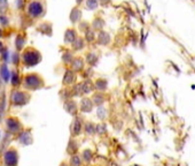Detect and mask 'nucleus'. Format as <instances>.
I'll use <instances>...</instances> for the list:
<instances>
[{
    "instance_id": "obj_9",
    "label": "nucleus",
    "mask_w": 195,
    "mask_h": 166,
    "mask_svg": "<svg viewBox=\"0 0 195 166\" xmlns=\"http://www.w3.org/2000/svg\"><path fill=\"white\" fill-rule=\"evenodd\" d=\"M84 39L86 42H88V43L94 42V39H95V32H94L93 29H88L87 31H85V38Z\"/></svg>"
},
{
    "instance_id": "obj_13",
    "label": "nucleus",
    "mask_w": 195,
    "mask_h": 166,
    "mask_svg": "<svg viewBox=\"0 0 195 166\" xmlns=\"http://www.w3.org/2000/svg\"><path fill=\"white\" fill-rule=\"evenodd\" d=\"M8 8V1L7 0H0V13L4 14L7 12Z\"/></svg>"
},
{
    "instance_id": "obj_17",
    "label": "nucleus",
    "mask_w": 195,
    "mask_h": 166,
    "mask_svg": "<svg viewBox=\"0 0 195 166\" xmlns=\"http://www.w3.org/2000/svg\"><path fill=\"white\" fill-rule=\"evenodd\" d=\"M0 23H1V26H4V27H6V26H8V23H9V20L6 17L5 15H0Z\"/></svg>"
},
{
    "instance_id": "obj_2",
    "label": "nucleus",
    "mask_w": 195,
    "mask_h": 166,
    "mask_svg": "<svg viewBox=\"0 0 195 166\" xmlns=\"http://www.w3.org/2000/svg\"><path fill=\"white\" fill-rule=\"evenodd\" d=\"M40 53L32 47L26 49L23 53V62L25 64V66H34L40 61Z\"/></svg>"
},
{
    "instance_id": "obj_23",
    "label": "nucleus",
    "mask_w": 195,
    "mask_h": 166,
    "mask_svg": "<svg viewBox=\"0 0 195 166\" xmlns=\"http://www.w3.org/2000/svg\"><path fill=\"white\" fill-rule=\"evenodd\" d=\"M2 36V31H1V29H0V37Z\"/></svg>"
},
{
    "instance_id": "obj_4",
    "label": "nucleus",
    "mask_w": 195,
    "mask_h": 166,
    "mask_svg": "<svg viewBox=\"0 0 195 166\" xmlns=\"http://www.w3.org/2000/svg\"><path fill=\"white\" fill-rule=\"evenodd\" d=\"M98 43L100 45H108L110 43V36L106 31H100L98 35Z\"/></svg>"
},
{
    "instance_id": "obj_12",
    "label": "nucleus",
    "mask_w": 195,
    "mask_h": 166,
    "mask_svg": "<svg viewBox=\"0 0 195 166\" xmlns=\"http://www.w3.org/2000/svg\"><path fill=\"white\" fill-rule=\"evenodd\" d=\"M72 65H74V68L75 69H82L83 66H84V62L80 58H76L75 60H72Z\"/></svg>"
},
{
    "instance_id": "obj_7",
    "label": "nucleus",
    "mask_w": 195,
    "mask_h": 166,
    "mask_svg": "<svg viewBox=\"0 0 195 166\" xmlns=\"http://www.w3.org/2000/svg\"><path fill=\"white\" fill-rule=\"evenodd\" d=\"M84 47V38L82 37H77L75 41L72 42V49L76 50V51H79Z\"/></svg>"
},
{
    "instance_id": "obj_18",
    "label": "nucleus",
    "mask_w": 195,
    "mask_h": 166,
    "mask_svg": "<svg viewBox=\"0 0 195 166\" xmlns=\"http://www.w3.org/2000/svg\"><path fill=\"white\" fill-rule=\"evenodd\" d=\"M71 59H72V56H71V53L70 52H66L63 54V60L64 61H67L68 62V61H70Z\"/></svg>"
},
{
    "instance_id": "obj_15",
    "label": "nucleus",
    "mask_w": 195,
    "mask_h": 166,
    "mask_svg": "<svg viewBox=\"0 0 195 166\" xmlns=\"http://www.w3.org/2000/svg\"><path fill=\"white\" fill-rule=\"evenodd\" d=\"M87 61L90 62V65H94L98 61V57L94 53H88L87 54Z\"/></svg>"
},
{
    "instance_id": "obj_14",
    "label": "nucleus",
    "mask_w": 195,
    "mask_h": 166,
    "mask_svg": "<svg viewBox=\"0 0 195 166\" xmlns=\"http://www.w3.org/2000/svg\"><path fill=\"white\" fill-rule=\"evenodd\" d=\"M0 72H1V76L7 81L8 77H9V72H8V69H7V66H6V65H2V66H1V69H0Z\"/></svg>"
},
{
    "instance_id": "obj_20",
    "label": "nucleus",
    "mask_w": 195,
    "mask_h": 166,
    "mask_svg": "<svg viewBox=\"0 0 195 166\" xmlns=\"http://www.w3.org/2000/svg\"><path fill=\"white\" fill-rule=\"evenodd\" d=\"M23 7V0H17V8Z\"/></svg>"
},
{
    "instance_id": "obj_3",
    "label": "nucleus",
    "mask_w": 195,
    "mask_h": 166,
    "mask_svg": "<svg viewBox=\"0 0 195 166\" xmlns=\"http://www.w3.org/2000/svg\"><path fill=\"white\" fill-rule=\"evenodd\" d=\"M77 37L78 36H77V32H76L75 29H67L66 32H64V43L72 44V42L75 41Z\"/></svg>"
},
{
    "instance_id": "obj_1",
    "label": "nucleus",
    "mask_w": 195,
    "mask_h": 166,
    "mask_svg": "<svg viewBox=\"0 0 195 166\" xmlns=\"http://www.w3.org/2000/svg\"><path fill=\"white\" fill-rule=\"evenodd\" d=\"M45 13V6L40 0H31L28 5V14L32 19L41 17Z\"/></svg>"
},
{
    "instance_id": "obj_16",
    "label": "nucleus",
    "mask_w": 195,
    "mask_h": 166,
    "mask_svg": "<svg viewBox=\"0 0 195 166\" xmlns=\"http://www.w3.org/2000/svg\"><path fill=\"white\" fill-rule=\"evenodd\" d=\"M88 29H91L88 23L87 22H80V24H79V30L80 31H87Z\"/></svg>"
},
{
    "instance_id": "obj_21",
    "label": "nucleus",
    "mask_w": 195,
    "mask_h": 166,
    "mask_svg": "<svg viewBox=\"0 0 195 166\" xmlns=\"http://www.w3.org/2000/svg\"><path fill=\"white\" fill-rule=\"evenodd\" d=\"M2 49H4V44H2V43H1V42H0V52H1V51H2Z\"/></svg>"
},
{
    "instance_id": "obj_8",
    "label": "nucleus",
    "mask_w": 195,
    "mask_h": 166,
    "mask_svg": "<svg viewBox=\"0 0 195 166\" xmlns=\"http://www.w3.org/2000/svg\"><path fill=\"white\" fill-rule=\"evenodd\" d=\"M105 27V21L100 17H97V19H94L93 23H92V28H93V30H101L102 28Z\"/></svg>"
},
{
    "instance_id": "obj_5",
    "label": "nucleus",
    "mask_w": 195,
    "mask_h": 166,
    "mask_svg": "<svg viewBox=\"0 0 195 166\" xmlns=\"http://www.w3.org/2000/svg\"><path fill=\"white\" fill-rule=\"evenodd\" d=\"M80 19H82V11L78 7L72 8L71 13H70V21H71V23L75 24V23L79 22Z\"/></svg>"
},
{
    "instance_id": "obj_6",
    "label": "nucleus",
    "mask_w": 195,
    "mask_h": 166,
    "mask_svg": "<svg viewBox=\"0 0 195 166\" xmlns=\"http://www.w3.org/2000/svg\"><path fill=\"white\" fill-rule=\"evenodd\" d=\"M38 31H40L41 34L44 35H48V36H51L52 35V26H51V23H43V24H40V26L38 27Z\"/></svg>"
},
{
    "instance_id": "obj_19",
    "label": "nucleus",
    "mask_w": 195,
    "mask_h": 166,
    "mask_svg": "<svg viewBox=\"0 0 195 166\" xmlns=\"http://www.w3.org/2000/svg\"><path fill=\"white\" fill-rule=\"evenodd\" d=\"M109 1H110V0H100V4H101L102 6H106L107 4H109Z\"/></svg>"
},
{
    "instance_id": "obj_11",
    "label": "nucleus",
    "mask_w": 195,
    "mask_h": 166,
    "mask_svg": "<svg viewBox=\"0 0 195 166\" xmlns=\"http://www.w3.org/2000/svg\"><path fill=\"white\" fill-rule=\"evenodd\" d=\"M24 44H25V39H24V37H23V36H17L16 42H15V45H16V47H17V50H22Z\"/></svg>"
},
{
    "instance_id": "obj_10",
    "label": "nucleus",
    "mask_w": 195,
    "mask_h": 166,
    "mask_svg": "<svg viewBox=\"0 0 195 166\" xmlns=\"http://www.w3.org/2000/svg\"><path fill=\"white\" fill-rule=\"evenodd\" d=\"M98 5H99L98 0H86V7H87V9H90V11L97 9Z\"/></svg>"
},
{
    "instance_id": "obj_22",
    "label": "nucleus",
    "mask_w": 195,
    "mask_h": 166,
    "mask_svg": "<svg viewBox=\"0 0 195 166\" xmlns=\"http://www.w3.org/2000/svg\"><path fill=\"white\" fill-rule=\"evenodd\" d=\"M76 2H77V5H80L83 2V0H76Z\"/></svg>"
}]
</instances>
